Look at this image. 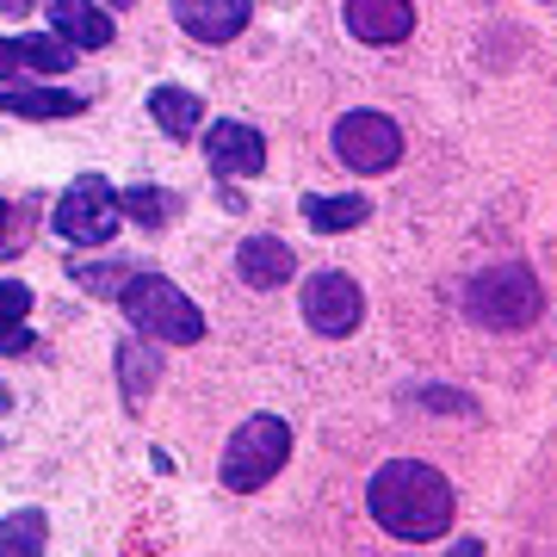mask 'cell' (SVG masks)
Returning <instances> with one entry per match:
<instances>
[{"label": "cell", "instance_id": "1", "mask_svg": "<svg viewBox=\"0 0 557 557\" xmlns=\"http://www.w3.org/2000/svg\"><path fill=\"white\" fill-rule=\"evenodd\" d=\"M366 508L391 539L403 545H434V539L453 533V515H458V496H453V478L440 465H421V458H391L372 471L366 483Z\"/></svg>", "mask_w": 557, "mask_h": 557}, {"label": "cell", "instance_id": "2", "mask_svg": "<svg viewBox=\"0 0 557 557\" xmlns=\"http://www.w3.org/2000/svg\"><path fill=\"white\" fill-rule=\"evenodd\" d=\"M119 310L131 317V329H137L143 341H168V347H193V341H205V310L180 292L174 278H161V273L131 267V278L119 285Z\"/></svg>", "mask_w": 557, "mask_h": 557}, {"label": "cell", "instance_id": "3", "mask_svg": "<svg viewBox=\"0 0 557 557\" xmlns=\"http://www.w3.org/2000/svg\"><path fill=\"white\" fill-rule=\"evenodd\" d=\"M465 317L496 329V335H527L539 317H545V285H539L533 267L520 260H502V267H483L471 285H465Z\"/></svg>", "mask_w": 557, "mask_h": 557}, {"label": "cell", "instance_id": "4", "mask_svg": "<svg viewBox=\"0 0 557 557\" xmlns=\"http://www.w3.org/2000/svg\"><path fill=\"white\" fill-rule=\"evenodd\" d=\"M292 458V428L278 416H248L230 434V446H223V465L218 478L230 496H255V490H267V483L278 478V465Z\"/></svg>", "mask_w": 557, "mask_h": 557}, {"label": "cell", "instance_id": "5", "mask_svg": "<svg viewBox=\"0 0 557 557\" xmlns=\"http://www.w3.org/2000/svg\"><path fill=\"white\" fill-rule=\"evenodd\" d=\"M57 236L75 242V248H106V242L119 236V193L106 186V174H81L69 180V193L57 199Z\"/></svg>", "mask_w": 557, "mask_h": 557}, {"label": "cell", "instance_id": "6", "mask_svg": "<svg viewBox=\"0 0 557 557\" xmlns=\"http://www.w3.org/2000/svg\"><path fill=\"white\" fill-rule=\"evenodd\" d=\"M335 161L354 174H391L403 161V124L391 112H372V106L335 119Z\"/></svg>", "mask_w": 557, "mask_h": 557}, {"label": "cell", "instance_id": "7", "mask_svg": "<svg viewBox=\"0 0 557 557\" xmlns=\"http://www.w3.org/2000/svg\"><path fill=\"white\" fill-rule=\"evenodd\" d=\"M304 322L317 329L322 341H347L366 322V292L354 285V273L341 267H322V273L304 278Z\"/></svg>", "mask_w": 557, "mask_h": 557}, {"label": "cell", "instance_id": "8", "mask_svg": "<svg viewBox=\"0 0 557 557\" xmlns=\"http://www.w3.org/2000/svg\"><path fill=\"white\" fill-rule=\"evenodd\" d=\"M205 161L218 180H255L267 168V137L242 119H218L205 131Z\"/></svg>", "mask_w": 557, "mask_h": 557}, {"label": "cell", "instance_id": "9", "mask_svg": "<svg viewBox=\"0 0 557 557\" xmlns=\"http://www.w3.org/2000/svg\"><path fill=\"white\" fill-rule=\"evenodd\" d=\"M174 20L186 38L199 44H230L248 32V20H255V0H174Z\"/></svg>", "mask_w": 557, "mask_h": 557}, {"label": "cell", "instance_id": "10", "mask_svg": "<svg viewBox=\"0 0 557 557\" xmlns=\"http://www.w3.org/2000/svg\"><path fill=\"white\" fill-rule=\"evenodd\" d=\"M341 20L359 44H403L416 32V7L409 0H347Z\"/></svg>", "mask_w": 557, "mask_h": 557}, {"label": "cell", "instance_id": "11", "mask_svg": "<svg viewBox=\"0 0 557 557\" xmlns=\"http://www.w3.org/2000/svg\"><path fill=\"white\" fill-rule=\"evenodd\" d=\"M292 273H298V255L278 236H248L236 248V278L248 292H278V285H292Z\"/></svg>", "mask_w": 557, "mask_h": 557}, {"label": "cell", "instance_id": "12", "mask_svg": "<svg viewBox=\"0 0 557 557\" xmlns=\"http://www.w3.org/2000/svg\"><path fill=\"white\" fill-rule=\"evenodd\" d=\"M50 32H57L69 50H106L119 25L106 20L100 0H50Z\"/></svg>", "mask_w": 557, "mask_h": 557}, {"label": "cell", "instance_id": "13", "mask_svg": "<svg viewBox=\"0 0 557 557\" xmlns=\"http://www.w3.org/2000/svg\"><path fill=\"white\" fill-rule=\"evenodd\" d=\"M69 44L57 32H25V38H0V75H50V69H69Z\"/></svg>", "mask_w": 557, "mask_h": 557}, {"label": "cell", "instance_id": "14", "mask_svg": "<svg viewBox=\"0 0 557 557\" xmlns=\"http://www.w3.org/2000/svg\"><path fill=\"white\" fill-rule=\"evenodd\" d=\"M81 106L69 87H0V119H75Z\"/></svg>", "mask_w": 557, "mask_h": 557}, {"label": "cell", "instance_id": "15", "mask_svg": "<svg viewBox=\"0 0 557 557\" xmlns=\"http://www.w3.org/2000/svg\"><path fill=\"white\" fill-rule=\"evenodd\" d=\"M366 218H372V199H359V193H341V199L304 193V223H310L317 236H347V230H359Z\"/></svg>", "mask_w": 557, "mask_h": 557}, {"label": "cell", "instance_id": "16", "mask_svg": "<svg viewBox=\"0 0 557 557\" xmlns=\"http://www.w3.org/2000/svg\"><path fill=\"white\" fill-rule=\"evenodd\" d=\"M149 119H156L174 143H186V137H199L205 100L199 94H186V87H156V94H149Z\"/></svg>", "mask_w": 557, "mask_h": 557}, {"label": "cell", "instance_id": "17", "mask_svg": "<svg viewBox=\"0 0 557 557\" xmlns=\"http://www.w3.org/2000/svg\"><path fill=\"white\" fill-rule=\"evenodd\" d=\"M156 379H161V359H156V347H149L143 335L119 341V384H124V403H131V409H143V403H149Z\"/></svg>", "mask_w": 557, "mask_h": 557}, {"label": "cell", "instance_id": "18", "mask_svg": "<svg viewBox=\"0 0 557 557\" xmlns=\"http://www.w3.org/2000/svg\"><path fill=\"white\" fill-rule=\"evenodd\" d=\"M25 317H32V285L0 278V354H32V329H25Z\"/></svg>", "mask_w": 557, "mask_h": 557}, {"label": "cell", "instance_id": "19", "mask_svg": "<svg viewBox=\"0 0 557 557\" xmlns=\"http://www.w3.org/2000/svg\"><path fill=\"white\" fill-rule=\"evenodd\" d=\"M119 218L143 223V230H168L180 218V199L168 186H131V193H119Z\"/></svg>", "mask_w": 557, "mask_h": 557}, {"label": "cell", "instance_id": "20", "mask_svg": "<svg viewBox=\"0 0 557 557\" xmlns=\"http://www.w3.org/2000/svg\"><path fill=\"white\" fill-rule=\"evenodd\" d=\"M44 539H50L44 508H20V515L0 520V557H44Z\"/></svg>", "mask_w": 557, "mask_h": 557}, {"label": "cell", "instance_id": "21", "mask_svg": "<svg viewBox=\"0 0 557 557\" xmlns=\"http://www.w3.org/2000/svg\"><path fill=\"white\" fill-rule=\"evenodd\" d=\"M131 267H137V260H112V267H106V260H75V267H69V278H75L81 292H100V298H119V285L131 278Z\"/></svg>", "mask_w": 557, "mask_h": 557}, {"label": "cell", "instance_id": "22", "mask_svg": "<svg viewBox=\"0 0 557 557\" xmlns=\"http://www.w3.org/2000/svg\"><path fill=\"white\" fill-rule=\"evenodd\" d=\"M428 409H440V416H478V397H465V391H446V384H428V391H416Z\"/></svg>", "mask_w": 557, "mask_h": 557}, {"label": "cell", "instance_id": "23", "mask_svg": "<svg viewBox=\"0 0 557 557\" xmlns=\"http://www.w3.org/2000/svg\"><path fill=\"white\" fill-rule=\"evenodd\" d=\"M453 557H483V539H458Z\"/></svg>", "mask_w": 557, "mask_h": 557}, {"label": "cell", "instance_id": "24", "mask_svg": "<svg viewBox=\"0 0 557 557\" xmlns=\"http://www.w3.org/2000/svg\"><path fill=\"white\" fill-rule=\"evenodd\" d=\"M0 13H25V0H0Z\"/></svg>", "mask_w": 557, "mask_h": 557}, {"label": "cell", "instance_id": "25", "mask_svg": "<svg viewBox=\"0 0 557 557\" xmlns=\"http://www.w3.org/2000/svg\"><path fill=\"white\" fill-rule=\"evenodd\" d=\"M7 409H13V397H7V384H0V416H7Z\"/></svg>", "mask_w": 557, "mask_h": 557}, {"label": "cell", "instance_id": "26", "mask_svg": "<svg viewBox=\"0 0 557 557\" xmlns=\"http://www.w3.org/2000/svg\"><path fill=\"white\" fill-rule=\"evenodd\" d=\"M106 7H131V0H106Z\"/></svg>", "mask_w": 557, "mask_h": 557}]
</instances>
